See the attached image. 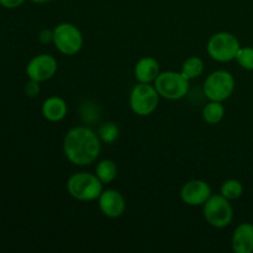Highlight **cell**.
<instances>
[{
  "instance_id": "30bf717a",
  "label": "cell",
  "mask_w": 253,
  "mask_h": 253,
  "mask_svg": "<svg viewBox=\"0 0 253 253\" xmlns=\"http://www.w3.org/2000/svg\"><path fill=\"white\" fill-rule=\"evenodd\" d=\"M211 195V187L202 179L189 180L180 189V199L188 207H203Z\"/></svg>"
},
{
  "instance_id": "6da1fadb",
  "label": "cell",
  "mask_w": 253,
  "mask_h": 253,
  "mask_svg": "<svg viewBox=\"0 0 253 253\" xmlns=\"http://www.w3.org/2000/svg\"><path fill=\"white\" fill-rule=\"evenodd\" d=\"M101 141L98 132L88 126H76L68 130L63 138V153L74 166L84 167L98 160Z\"/></svg>"
},
{
  "instance_id": "603a6c76",
  "label": "cell",
  "mask_w": 253,
  "mask_h": 253,
  "mask_svg": "<svg viewBox=\"0 0 253 253\" xmlns=\"http://www.w3.org/2000/svg\"><path fill=\"white\" fill-rule=\"evenodd\" d=\"M37 39L42 44L53 43V30L42 29L37 35Z\"/></svg>"
},
{
  "instance_id": "9c48e42d",
  "label": "cell",
  "mask_w": 253,
  "mask_h": 253,
  "mask_svg": "<svg viewBox=\"0 0 253 253\" xmlns=\"http://www.w3.org/2000/svg\"><path fill=\"white\" fill-rule=\"evenodd\" d=\"M58 71V62L53 56L41 53L30 59L26 66V74L29 79L42 83L53 78Z\"/></svg>"
},
{
  "instance_id": "ba28073f",
  "label": "cell",
  "mask_w": 253,
  "mask_h": 253,
  "mask_svg": "<svg viewBox=\"0 0 253 253\" xmlns=\"http://www.w3.org/2000/svg\"><path fill=\"white\" fill-rule=\"evenodd\" d=\"M235 85H236V82H235L234 76L229 71L219 69L207 77L203 85V91L209 100L222 103L234 94Z\"/></svg>"
},
{
  "instance_id": "2e32d148",
  "label": "cell",
  "mask_w": 253,
  "mask_h": 253,
  "mask_svg": "<svg viewBox=\"0 0 253 253\" xmlns=\"http://www.w3.org/2000/svg\"><path fill=\"white\" fill-rule=\"evenodd\" d=\"M204 71H205L204 61H203L200 57H197V56H192L189 57V58L185 59L182 64V69H180L183 76H184L185 78L189 79V81L199 78V77L204 73Z\"/></svg>"
},
{
  "instance_id": "cb8c5ba5",
  "label": "cell",
  "mask_w": 253,
  "mask_h": 253,
  "mask_svg": "<svg viewBox=\"0 0 253 253\" xmlns=\"http://www.w3.org/2000/svg\"><path fill=\"white\" fill-rule=\"evenodd\" d=\"M26 0H0V5L5 9H17L21 6Z\"/></svg>"
},
{
  "instance_id": "8992f818",
  "label": "cell",
  "mask_w": 253,
  "mask_h": 253,
  "mask_svg": "<svg viewBox=\"0 0 253 253\" xmlns=\"http://www.w3.org/2000/svg\"><path fill=\"white\" fill-rule=\"evenodd\" d=\"M160 94L155 85L150 83H137L131 90L128 104L133 114L148 116L153 114L160 104Z\"/></svg>"
},
{
  "instance_id": "5b68a950",
  "label": "cell",
  "mask_w": 253,
  "mask_h": 253,
  "mask_svg": "<svg viewBox=\"0 0 253 253\" xmlns=\"http://www.w3.org/2000/svg\"><path fill=\"white\" fill-rule=\"evenodd\" d=\"M203 214L210 226L224 229L232 222L234 209L230 200L221 194H212L203 205Z\"/></svg>"
},
{
  "instance_id": "7402d4cb",
  "label": "cell",
  "mask_w": 253,
  "mask_h": 253,
  "mask_svg": "<svg viewBox=\"0 0 253 253\" xmlns=\"http://www.w3.org/2000/svg\"><path fill=\"white\" fill-rule=\"evenodd\" d=\"M40 84H41L40 82L29 79V82H27L24 86L25 94H26L29 98H36L40 94V91H41V85H40Z\"/></svg>"
},
{
  "instance_id": "52a82bcc",
  "label": "cell",
  "mask_w": 253,
  "mask_h": 253,
  "mask_svg": "<svg viewBox=\"0 0 253 253\" xmlns=\"http://www.w3.org/2000/svg\"><path fill=\"white\" fill-rule=\"evenodd\" d=\"M82 31L71 22H61L53 29V44L64 56H74L83 48Z\"/></svg>"
},
{
  "instance_id": "d6986e66",
  "label": "cell",
  "mask_w": 253,
  "mask_h": 253,
  "mask_svg": "<svg viewBox=\"0 0 253 253\" xmlns=\"http://www.w3.org/2000/svg\"><path fill=\"white\" fill-rule=\"evenodd\" d=\"M220 194L224 195L230 202L231 200H236L244 194V185L237 179H227L221 184Z\"/></svg>"
},
{
  "instance_id": "9a60e30c",
  "label": "cell",
  "mask_w": 253,
  "mask_h": 253,
  "mask_svg": "<svg viewBox=\"0 0 253 253\" xmlns=\"http://www.w3.org/2000/svg\"><path fill=\"white\" fill-rule=\"evenodd\" d=\"M203 119L209 125H216L225 118V106L221 101L210 100L203 109Z\"/></svg>"
},
{
  "instance_id": "d4e9b609",
  "label": "cell",
  "mask_w": 253,
  "mask_h": 253,
  "mask_svg": "<svg viewBox=\"0 0 253 253\" xmlns=\"http://www.w3.org/2000/svg\"><path fill=\"white\" fill-rule=\"evenodd\" d=\"M30 1H32V2H34V4L41 5V4H47V2L52 1V0H30Z\"/></svg>"
},
{
  "instance_id": "ac0fdd59",
  "label": "cell",
  "mask_w": 253,
  "mask_h": 253,
  "mask_svg": "<svg viewBox=\"0 0 253 253\" xmlns=\"http://www.w3.org/2000/svg\"><path fill=\"white\" fill-rule=\"evenodd\" d=\"M98 136L103 143L113 145L120 136V127L114 121H106V123L101 124L99 127Z\"/></svg>"
},
{
  "instance_id": "e0dca14e",
  "label": "cell",
  "mask_w": 253,
  "mask_h": 253,
  "mask_svg": "<svg viewBox=\"0 0 253 253\" xmlns=\"http://www.w3.org/2000/svg\"><path fill=\"white\" fill-rule=\"evenodd\" d=\"M95 174L103 184H109L118 177V166L113 160H103L96 165Z\"/></svg>"
},
{
  "instance_id": "4fadbf2b",
  "label": "cell",
  "mask_w": 253,
  "mask_h": 253,
  "mask_svg": "<svg viewBox=\"0 0 253 253\" xmlns=\"http://www.w3.org/2000/svg\"><path fill=\"white\" fill-rule=\"evenodd\" d=\"M160 73V63L153 57H142L138 59L133 68V76L138 83H155Z\"/></svg>"
},
{
  "instance_id": "7a4b0ae2",
  "label": "cell",
  "mask_w": 253,
  "mask_h": 253,
  "mask_svg": "<svg viewBox=\"0 0 253 253\" xmlns=\"http://www.w3.org/2000/svg\"><path fill=\"white\" fill-rule=\"evenodd\" d=\"M103 183L96 174L89 172H78L67 180V192L78 202H94L103 193Z\"/></svg>"
},
{
  "instance_id": "7c38bea8",
  "label": "cell",
  "mask_w": 253,
  "mask_h": 253,
  "mask_svg": "<svg viewBox=\"0 0 253 253\" xmlns=\"http://www.w3.org/2000/svg\"><path fill=\"white\" fill-rule=\"evenodd\" d=\"M231 247L236 253L253 252V224L242 222L235 229L231 237Z\"/></svg>"
},
{
  "instance_id": "8fae6325",
  "label": "cell",
  "mask_w": 253,
  "mask_h": 253,
  "mask_svg": "<svg viewBox=\"0 0 253 253\" xmlns=\"http://www.w3.org/2000/svg\"><path fill=\"white\" fill-rule=\"evenodd\" d=\"M98 205L100 211L110 219H118L126 211L125 198L116 189L103 190L98 198Z\"/></svg>"
},
{
  "instance_id": "277c9868",
  "label": "cell",
  "mask_w": 253,
  "mask_h": 253,
  "mask_svg": "<svg viewBox=\"0 0 253 253\" xmlns=\"http://www.w3.org/2000/svg\"><path fill=\"white\" fill-rule=\"evenodd\" d=\"M241 48L239 39L231 32H216L209 39L207 51L210 58L219 63H227L236 59L237 52Z\"/></svg>"
},
{
  "instance_id": "5bb4252c",
  "label": "cell",
  "mask_w": 253,
  "mask_h": 253,
  "mask_svg": "<svg viewBox=\"0 0 253 253\" xmlns=\"http://www.w3.org/2000/svg\"><path fill=\"white\" fill-rule=\"evenodd\" d=\"M41 113L42 116L49 123H59L67 116L68 105H67L66 100L62 99L61 96H48L42 103Z\"/></svg>"
},
{
  "instance_id": "44dd1931",
  "label": "cell",
  "mask_w": 253,
  "mask_h": 253,
  "mask_svg": "<svg viewBox=\"0 0 253 253\" xmlns=\"http://www.w3.org/2000/svg\"><path fill=\"white\" fill-rule=\"evenodd\" d=\"M82 114H83V119L86 121V123H94V121L98 120L94 115L99 116V110L96 109V106L94 105V104H91L90 101H88V103L84 105Z\"/></svg>"
},
{
  "instance_id": "3957f363",
  "label": "cell",
  "mask_w": 253,
  "mask_h": 253,
  "mask_svg": "<svg viewBox=\"0 0 253 253\" xmlns=\"http://www.w3.org/2000/svg\"><path fill=\"white\" fill-rule=\"evenodd\" d=\"M189 79L185 78L182 72H161L153 85L157 89L161 98L167 100H180L189 93Z\"/></svg>"
},
{
  "instance_id": "ffe728a7",
  "label": "cell",
  "mask_w": 253,
  "mask_h": 253,
  "mask_svg": "<svg viewBox=\"0 0 253 253\" xmlns=\"http://www.w3.org/2000/svg\"><path fill=\"white\" fill-rule=\"evenodd\" d=\"M237 63L246 71H253V47H241L236 56Z\"/></svg>"
}]
</instances>
